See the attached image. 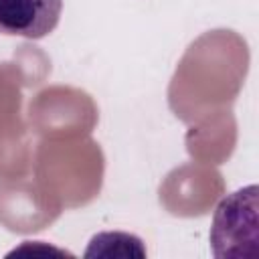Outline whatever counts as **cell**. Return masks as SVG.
Returning a JSON list of instances; mask_svg holds the SVG:
<instances>
[{"label": "cell", "mask_w": 259, "mask_h": 259, "mask_svg": "<svg viewBox=\"0 0 259 259\" xmlns=\"http://www.w3.org/2000/svg\"><path fill=\"white\" fill-rule=\"evenodd\" d=\"M212 253L217 257H243V243H257V186L241 188L223 198L214 210L210 229Z\"/></svg>", "instance_id": "obj_1"}, {"label": "cell", "mask_w": 259, "mask_h": 259, "mask_svg": "<svg viewBox=\"0 0 259 259\" xmlns=\"http://www.w3.org/2000/svg\"><path fill=\"white\" fill-rule=\"evenodd\" d=\"M63 0H0V32L38 40L61 20Z\"/></svg>", "instance_id": "obj_2"}]
</instances>
